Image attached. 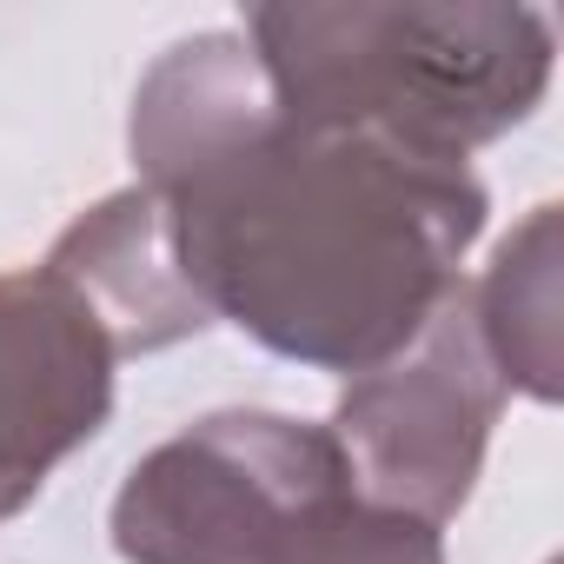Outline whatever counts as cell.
Returning <instances> with one entry per match:
<instances>
[{
  "label": "cell",
  "mask_w": 564,
  "mask_h": 564,
  "mask_svg": "<svg viewBox=\"0 0 564 564\" xmlns=\"http://www.w3.org/2000/svg\"><path fill=\"white\" fill-rule=\"evenodd\" d=\"M339 498L352 478L326 425L213 412L127 471L107 531L127 564H286Z\"/></svg>",
  "instance_id": "obj_3"
},
{
  "label": "cell",
  "mask_w": 564,
  "mask_h": 564,
  "mask_svg": "<svg viewBox=\"0 0 564 564\" xmlns=\"http://www.w3.org/2000/svg\"><path fill=\"white\" fill-rule=\"evenodd\" d=\"M286 564H445V544H438V524L379 511L352 491L300 538Z\"/></svg>",
  "instance_id": "obj_8"
},
{
  "label": "cell",
  "mask_w": 564,
  "mask_h": 564,
  "mask_svg": "<svg viewBox=\"0 0 564 564\" xmlns=\"http://www.w3.org/2000/svg\"><path fill=\"white\" fill-rule=\"evenodd\" d=\"M47 272H61L87 300V313L100 319V333L113 339L120 359L180 346V339L213 326L180 272L173 226H166V206L153 186H127V193L87 206L54 239Z\"/></svg>",
  "instance_id": "obj_6"
},
{
  "label": "cell",
  "mask_w": 564,
  "mask_h": 564,
  "mask_svg": "<svg viewBox=\"0 0 564 564\" xmlns=\"http://www.w3.org/2000/svg\"><path fill=\"white\" fill-rule=\"evenodd\" d=\"M505 399L511 386L485 352L471 286L458 279L412 346H399L386 366L346 386L326 432L366 505L419 524H445L465 511L485 471V445Z\"/></svg>",
  "instance_id": "obj_4"
},
{
  "label": "cell",
  "mask_w": 564,
  "mask_h": 564,
  "mask_svg": "<svg viewBox=\"0 0 564 564\" xmlns=\"http://www.w3.org/2000/svg\"><path fill=\"white\" fill-rule=\"evenodd\" d=\"M153 193L206 319L346 379L419 339L485 232L465 160L279 107Z\"/></svg>",
  "instance_id": "obj_1"
},
{
  "label": "cell",
  "mask_w": 564,
  "mask_h": 564,
  "mask_svg": "<svg viewBox=\"0 0 564 564\" xmlns=\"http://www.w3.org/2000/svg\"><path fill=\"white\" fill-rule=\"evenodd\" d=\"M113 339L47 265L0 272V518L41 498L113 412Z\"/></svg>",
  "instance_id": "obj_5"
},
{
  "label": "cell",
  "mask_w": 564,
  "mask_h": 564,
  "mask_svg": "<svg viewBox=\"0 0 564 564\" xmlns=\"http://www.w3.org/2000/svg\"><path fill=\"white\" fill-rule=\"evenodd\" d=\"M246 41L286 120L359 127L438 160L524 127L551 87V21L485 0H405V8H252Z\"/></svg>",
  "instance_id": "obj_2"
},
{
  "label": "cell",
  "mask_w": 564,
  "mask_h": 564,
  "mask_svg": "<svg viewBox=\"0 0 564 564\" xmlns=\"http://www.w3.org/2000/svg\"><path fill=\"white\" fill-rule=\"evenodd\" d=\"M471 313L491 366L524 399H557V206H538L471 286Z\"/></svg>",
  "instance_id": "obj_7"
}]
</instances>
